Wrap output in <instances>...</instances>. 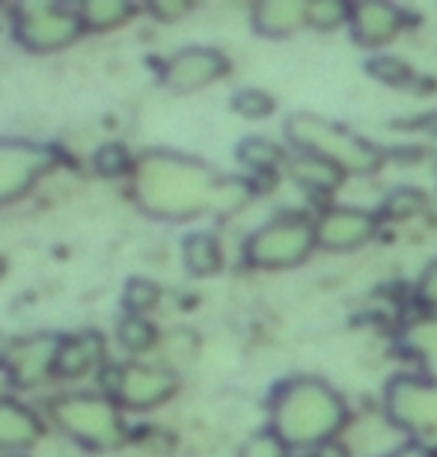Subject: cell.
<instances>
[{"label":"cell","instance_id":"cell-1","mask_svg":"<svg viewBox=\"0 0 437 457\" xmlns=\"http://www.w3.org/2000/svg\"><path fill=\"white\" fill-rule=\"evenodd\" d=\"M253 199L244 179L217 176L212 167L181 154H146L138 167V203L152 217L188 220L203 214H235Z\"/></svg>","mask_w":437,"mask_h":457},{"label":"cell","instance_id":"cell-2","mask_svg":"<svg viewBox=\"0 0 437 457\" xmlns=\"http://www.w3.org/2000/svg\"><path fill=\"white\" fill-rule=\"evenodd\" d=\"M268 431L289 452H318L333 443L349 422V404L327 380H283L268 404Z\"/></svg>","mask_w":437,"mask_h":457},{"label":"cell","instance_id":"cell-3","mask_svg":"<svg viewBox=\"0 0 437 457\" xmlns=\"http://www.w3.org/2000/svg\"><path fill=\"white\" fill-rule=\"evenodd\" d=\"M283 134L295 152L333 163L345 176H375L387 161V152L381 145L315 113H291L283 125Z\"/></svg>","mask_w":437,"mask_h":457},{"label":"cell","instance_id":"cell-4","mask_svg":"<svg viewBox=\"0 0 437 457\" xmlns=\"http://www.w3.org/2000/svg\"><path fill=\"white\" fill-rule=\"evenodd\" d=\"M318 250L315 244V220L298 212H283L244 244V259L262 270H286L304 264Z\"/></svg>","mask_w":437,"mask_h":457},{"label":"cell","instance_id":"cell-5","mask_svg":"<svg viewBox=\"0 0 437 457\" xmlns=\"http://www.w3.org/2000/svg\"><path fill=\"white\" fill-rule=\"evenodd\" d=\"M390 422L414 436V443L437 445V383L429 378H393L384 389Z\"/></svg>","mask_w":437,"mask_h":457},{"label":"cell","instance_id":"cell-6","mask_svg":"<svg viewBox=\"0 0 437 457\" xmlns=\"http://www.w3.org/2000/svg\"><path fill=\"white\" fill-rule=\"evenodd\" d=\"M54 419L63 431L78 436L80 443L107 449L122 440V422L116 416L111 401L93 398V395H69L54 404Z\"/></svg>","mask_w":437,"mask_h":457},{"label":"cell","instance_id":"cell-7","mask_svg":"<svg viewBox=\"0 0 437 457\" xmlns=\"http://www.w3.org/2000/svg\"><path fill=\"white\" fill-rule=\"evenodd\" d=\"M105 389L111 392L116 404H125L131 410H152L176 395L179 380L176 374L158 365H113L102 374Z\"/></svg>","mask_w":437,"mask_h":457},{"label":"cell","instance_id":"cell-8","mask_svg":"<svg viewBox=\"0 0 437 457\" xmlns=\"http://www.w3.org/2000/svg\"><path fill=\"white\" fill-rule=\"evenodd\" d=\"M84 21L54 4H27L15 9V39L30 51H57L75 42Z\"/></svg>","mask_w":437,"mask_h":457},{"label":"cell","instance_id":"cell-9","mask_svg":"<svg viewBox=\"0 0 437 457\" xmlns=\"http://www.w3.org/2000/svg\"><path fill=\"white\" fill-rule=\"evenodd\" d=\"M378 214L363 212V208H324L315 217V244L318 250L327 253H354L378 235Z\"/></svg>","mask_w":437,"mask_h":457},{"label":"cell","instance_id":"cell-10","mask_svg":"<svg viewBox=\"0 0 437 457\" xmlns=\"http://www.w3.org/2000/svg\"><path fill=\"white\" fill-rule=\"evenodd\" d=\"M230 71V60L214 48H181L164 62L161 80L164 87L179 96L197 93V89L212 87Z\"/></svg>","mask_w":437,"mask_h":457},{"label":"cell","instance_id":"cell-11","mask_svg":"<svg viewBox=\"0 0 437 457\" xmlns=\"http://www.w3.org/2000/svg\"><path fill=\"white\" fill-rule=\"evenodd\" d=\"M51 163V149L33 143H0V205L21 196Z\"/></svg>","mask_w":437,"mask_h":457},{"label":"cell","instance_id":"cell-12","mask_svg":"<svg viewBox=\"0 0 437 457\" xmlns=\"http://www.w3.org/2000/svg\"><path fill=\"white\" fill-rule=\"evenodd\" d=\"M408 27V15L396 4H354L349 30L351 39L366 51L381 54Z\"/></svg>","mask_w":437,"mask_h":457},{"label":"cell","instance_id":"cell-13","mask_svg":"<svg viewBox=\"0 0 437 457\" xmlns=\"http://www.w3.org/2000/svg\"><path fill=\"white\" fill-rule=\"evenodd\" d=\"M63 339L57 336H30L6 353V371L15 386H36L51 369H57Z\"/></svg>","mask_w":437,"mask_h":457},{"label":"cell","instance_id":"cell-14","mask_svg":"<svg viewBox=\"0 0 437 457\" xmlns=\"http://www.w3.org/2000/svg\"><path fill=\"white\" fill-rule=\"evenodd\" d=\"M309 0H262L253 6V30L268 39H283L307 27Z\"/></svg>","mask_w":437,"mask_h":457},{"label":"cell","instance_id":"cell-15","mask_svg":"<svg viewBox=\"0 0 437 457\" xmlns=\"http://www.w3.org/2000/svg\"><path fill=\"white\" fill-rule=\"evenodd\" d=\"M105 356V342L98 333H78L71 339H63L57 353V374L63 378H84L93 371Z\"/></svg>","mask_w":437,"mask_h":457},{"label":"cell","instance_id":"cell-16","mask_svg":"<svg viewBox=\"0 0 437 457\" xmlns=\"http://www.w3.org/2000/svg\"><path fill=\"white\" fill-rule=\"evenodd\" d=\"M286 167H289L291 181H298L300 187L313 190V194H333L345 181L342 170H336L333 163H327V161L313 158V154H300V152L289 154Z\"/></svg>","mask_w":437,"mask_h":457},{"label":"cell","instance_id":"cell-17","mask_svg":"<svg viewBox=\"0 0 437 457\" xmlns=\"http://www.w3.org/2000/svg\"><path fill=\"white\" fill-rule=\"evenodd\" d=\"M39 431V419L30 410L18 407L13 401H0V445H6V449L30 445Z\"/></svg>","mask_w":437,"mask_h":457},{"label":"cell","instance_id":"cell-18","mask_svg":"<svg viewBox=\"0 0 437 457\" xmlns=\"http://www.w3.org/2000/svg\"><path fill=\"white\" fill-rule=\"evenodd\" d=\"M181 262L194 277H214L223 268V253L214 235H188L181 244Z\"/></svg>","mask_w":437,"mask_h":457},{"label":"cell","instance_id":"cell-19","mask_svg":"<svg viewBox=\"0 0 437 457\" xmlns=\"http://www.w3.org/2000/svg\"><path fill=\"white\" fill-rule=\"evenodd\" d=\"M239 161L253 172H274L289 161V154L283 152V145L271 143L265 137H248L239 145Z\"/></svg>","mask_w":437,"mask_h":457},{"label":"cell","instance_id":"cell-20","mask_svg":"<svg viewBox=\"0 0 437 457\" xmlns=\"http://www.w3.org/2000/svg\"><path fill=\"white\" fill-rule=\"evenodd\" d=\"M366 71L387 87H411L416 78L411 62H405L402 57H396V54H384V51L372 54L366 60Z\"/></svg>","mask_w":437,"mask_h":457},{"label":"cell","instance_id":"cell-21","mask_svg":"<svg viewBox=\"0 0 437 457\" xmlns=\"http://www.w3.org/2000/svg\"><path fill=\"white\" fill-rule=\"evenodd\" d=\"M408 347L420 356V362L425 365V374H429V380L437 383V318L432 321H423L408 330Z\"/></svg>","mask_w":437,"mask_h":457},{"label":"cell","instance_id":"cell-22","mask_svg":"<svg viewBox=\"0 0 437 457\" xmlns=\"http://www.w3.org/2000/svg\"><path fill=\"white\" fill-rule=\"evenodd\" d=\"M134 12V6L122 4V0H93L80 9V21L96 30H107V27H120L125 18Z\"/></svg>","mask_w":437,"mask_h":457},{"label":"cell","instance_id":"cell-23","mask_svg":"<svg viewBox=\"0 0 437 457\" xmlns=\"http://www.w3.org/2000/svg\"><path fill=\"white\" fill-rule=\"evenodd\" d=\"M351 4H340V0H309L307 4V27L315 30H336V27L349 24Z\"/></svg>","mask_w":437,"mask_h":457},{"label":"cell","instance_id":"cell-24","mask_svg":"<svg viewBox=\"0 0 437 457\" xmlns=\"http://www.w3.org/2000/svg\"><path fill=\"white\" fill-rule=\"evenodd\" d=\"M425 205H429V196L420 187H396L381 205V214L390 217V220H405V217L420 214Z\"/></svg>","mask_w":437,"mask_h":457},{"label":"cell","instance_id":"cell-25","mask_svg":"<svg viewBox=\"0 0 437 457\" xmlns=\"http://www.w3.org/2000/svg\"><path fill=\"white\" fill-rule=\"evenodd\" d=\"M116 336H120L125 351H131V353H143V351H149V347L158 345V330H155V327L140 315L125 318Z\"/></svg>","mask_w":437,"mask_h":457},{"label":"cell","instance_id":"cell-26","mask_svg":"<svg viewBox=\"0 0 437 457\" xmlns=\"http://www.w3.org/2000/svg\"><path fill=\"white\" fill-rule=\"evenodd\" d=\"M274 98L268 93H262V89H241V93H235L232 98V111L244 116V119H265L274 113Z\"/></svg>","mask_w":437,"mask_h":457},{"label":"cell","instance_id":"cell-27","mask_svg":"<svg viewBox=\"0 0 437 457\" xmlns=\"http://www.w3.org/2000/svg\"><path fill=\"white\" fill-rule=\"evenodd\" d=\"M158 300H161V288L155 286V282H149V279H131L129 288H125L122 303L131 309V315H140V312H149V309H155Z\"/></svg>","mask_w":437,"mask_h":457},{"label":"cell","instance_id":"cell-28","mask_svg":"<svg viewBox=\"0 0 437 457\" xmlns=\"http://www.w3.org/2000/svg\"><path fill=\"white\" fill-rule=\"evenodd\" d=\"M96 170L102 172V176H120V172L129 170V154H125L122 145L107 143L96 154Z\"/></svg>","mask_w":437,"mask_h":457},{"label":"cell","instance_id":"cell-29","mask_svg":"<svg viewBox=\"0 0 437 457\" xmlns=\"http://www.w3.org/2000/svg\"><path fill=\"white\" fill-rule=\"evenodd\" d=\"M241 457H289V449L271 431H262L244 445Z\"/></svg>","mask_w":437,"mask_h":457},{"label":"cell","instance_id":"cell-30","mask_svg":"<svg viewBox=\"0 0 437 457\" xmlns=\"http://www.w3.org/2000/svg\"><path fill=\"white\" fill-rule=\"evenodd\" d=\"M416 297L425 309H434L437 312V259L432 264H425V270L416 279Z\"/></svg>","mask_w":437,"mask_h":457},{"label":"cell","instance_id":"cell-31","mask_svg":"<svg viewBox=\"0 0 437 457\" xmlns=\"http://www.w3.org/2000/svg\"><path fill=\"white\" fill-rule=\"evenodd\" d=\"M188 12H190V4H152V15L161 18V21H176V18Z\"/></svg>","mask_w":437,"mask_h":457},{"label":"cell","instance_id":"cell-32","mask_svg":"<svg viewBox=\"0 0 437 457\" xmlns=\"http://www.w3.org/2000/svg\"><path fill=\"white\" fill-rule=\"evenodd\" d=\"M390 457H434L432 454V449H425L423 443H408V445H402L396 454H390Z\"/></svg>","mask_w":437,"mask_h":457},{"label":"cell","instance_id":"cell-33","mask_svg":"<svg viewBox=\"0 0 437 457\" xmlns=\"http://www.w3.org/2000/svg\"><path fill=\"white\" fill-rule=\"evenodd\" d=\"M399 128H423V131H429V134H434L437 137V113H429V116H420L416 122H408V125H399Z\"/></svg>","mask_w":437,"mask_h":457},{"label":"cell","instance_id":"cell-34","mask_svg":"<svg viewBox=\"0 0 437 457\" xmlns=\"http://www.w3.org/2000/svg\"><path fill=\"white\" fill-rule=\"evenodd\" d=\"M432 454H434V457H437V449H432Z\"/></svg>","mask_w":437,"mask_h":457}]
</instances>
